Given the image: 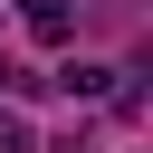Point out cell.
Listing matches in <instances>:
<instances>
[{"label": "cell", "mask_w": 153, "mask_h": 153, "mask_svg": "<svg viewBox=\"0 0 153 153\" xmlns=\"http://www.w3.org/2000/svg\"><path fill=\"white\" fill-rule=\"evenodd\" d=\"M0 86H19V67H10V57H0Z\"/></svg>", "instance_id": "obj_3"}, {"label": "cell", "mask_w": 153, "mask_h": 153, "mask_svg": "<svg viewBox=\"0 0 153 153\" xmlns=\"http://www.w3.org/2000/svg\"><path fill=\"white\" fill-rule=\"evenodd\" d=\"M0 153H38V134H29V115H19V105H0Z\"/></svg>", "instance_id": "obj_2"}, {"label": "cell", "mask_w": 153, "mask_h": 153, "mask_svg": "<svg viewBox=\"0 0 153 153\" xmlns=\"http://www.w3.org/2000/svg\"><path fill=\"white\" fill-rule=\"evenodd\" d=\"M29 38H38V48H67V38H76L67 0H29Z\"/></svg>", "instance_id": "obj_1"}]
</instances>
